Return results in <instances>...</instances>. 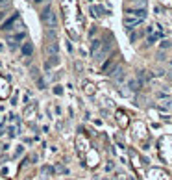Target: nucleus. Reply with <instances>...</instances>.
Segmentation results:
<instances>
[{
  "label": "nucleus",
  "instance_id": "f257e3e1",
  "mask_svg": "<svg viewBox=\"0 0 172 180\" xmlns=\"http://www.w3.org/2000/svg\"><path fill=\"white\" fill-rule=\"evenodd\" d=\"M145 17H146V9H145V7H141V9H133V11H128L126 17H124V24H126L128 28H133V26L141 24V22L145 20Z\"/></svg>",
  "mask_w": 172,
  "mask_h": 180
},
{
  "label": "nucleus",
  "instance_id": "f03ea898",
  "mask_svg": "<svg viewBox=\"0 0 172 180\" xmlns=\"http://www.w3.org/2000/svg\"><path fill=\"white\" fill-rule=\"evenodd\" d=\"M43 20H44V26L50 28V30H54L57 26V17H56V13H54L52 7H46L43 11Z\"/></svg>",
  "mask_w": 172,
  "mask_h": 180
},
{
  "label": "nucleus",
  "instance_id": "7ed1b4c3",
  "mask_svg": "<svg viewBox=\"0 0 172 180\" xmlns=\"http://www.w3.org/2000/svg\"><path fill=\"white\" fill-rule=\"evenodd\" d=\"M46 50H48V52H50V54L54 56V52H56V43H50V45L46 46Z\"/></svg>",
  "mask_w": 172,
  "mask_h": 180
},
{
  "label": "nucleus",
  "instance_id": "20e7f679",
  "mask_svg": "<svg viewBox=\"0 0 172 180\" xmlns=\"http://www.w3.org/2000/svg\"><path fill=\"white\" fill-rule=\"evenodd\" d=\"M24 54H31V45H24Z\"/></svg>",
  "mask_w": 172,
  "mask_h": 180
},
{
  "label": "nucleus",
  "instance_id": "39448f33",
  "mask_svg": "<svg viewBox=\"0 0 172 180\" xmlns=\"http://www.w3.org/2000/svg\"><path fill=\"white\" fill-rule=\"evenodd\" d=\"M2 17H4V13H0V19H2Z\"/></svg>",
  "mask_w": 172,
  "mask_h": 180
},
{
  "label": "nucleus",
  "instance_id": "423d86ee",
  "mask_svg": "<svg viewBox=\"0 0 172 180\" xmlns=\"http://www.w3.org/2000/svg\"><path fill=\"white\" fill-rule=\"evenodd\" d=\"M35 2H39V0H35Z\"/></svg>",
  "mask_w": 172,
  "mask_h": 180
}]
</instances>
